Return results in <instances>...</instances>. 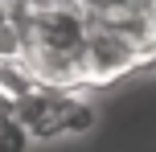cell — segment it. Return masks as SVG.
Wrapping results in <instances>:
<instances>
[{"instance_id":"52a82bcc","label":"cell","mask_w":156,"mask_h":152,"mask_svg":"<svg viewBox=\"0 0 156 152\" xmlns=\"http://www.w3.org/2000/svg\"><path fill=\"white\" fill-rule=\"evenodd\" d=\"M0 62H4V58H0Z\"/></svg>"},{"instance_id":"277c9868","label":"cell","mask_w":156,"mask_h":152,"mask_svg":"<svg viewBox=\"0 0 156 152\" xmlns=\"http://www.w3.org/2000/svg\"><path fill=\"white\" fill-rule=\"evenodd\" d=\"M99 123V107L82 95V87L70 95V111H66V136H86Z\"/></svg>"},{"instance_id":"7a4b0ae2","label":"cell","mask_w":156,"mask_h":152,"mask_svg":"<svg viewBox=\"0 0 156 152\" xmlns=\"http://www.w3.org/2000/svg\"><path fill=\"white\" fill-rule=\"evenodd\" d=\"M78 87H33L29 95L16 103V115L25 119V128L33 132V140H58L66 136V111H70V95Z\"/></svg>"},{"instance_id":"8992f818","label":"cell","mask_w":156,"mask_h":152,"mask_svg":"<svg viewBox=\"0 0 156 152\" xmlns=\"http://www.w3.org/2000/svg\"><path fill=\"white\" fill-rule=\"evenodd\" d=\"M12 8H21L25 16H41V12H49V8H58V4H66V0H8Z\"/></svg>"},{"instance_id":"5b68a950","label":"cell","mask_w":156,"mask_h":152,"mask_svg":"<svg viewBox=\"0 0 156 152\" xmlns=\"http://www.w3.org/2000/svg\"><path fill=\"white\" fill-rule=\"evenodd\" d=\"M33 144H37V140H33V132L25 128V119L16 111L0 119V152H29Z\"/></svg>"},{"instance_id":"6da1fadb","label":"cell","mask_w":156,"mask_h":152,"mask_svg":"<svg viewBox=\"0 0 156 152\" xmlns=\"http://www.w3.org/2000/svg\"><path fill=\"white\" fill-rule=\"evenodd\" d=\"M148 62H156V41L123 29V25L94 21L90 37H86V49H82V87L119 82L123 74L140 70Z\"/></svg>"},{"instance_id":"3957f363","label":"cell","mask_w":156,"mask_h":152,"mask_svg":"<svg viewBox=\"0 0 156 152\" xmlns=\"http://www.w3.org/2000/svg\"><path fill=\"white\" fill-rule=\"evenodd\" d=\"M25 41H29V16L0 0V58H21Z\"/></svg>"}]
</instances>
